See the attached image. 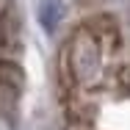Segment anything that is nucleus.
Here are the masks:
<instances>
[{
  "mask_svg": "<svg viewBox=\"0 0 130 130\" xmlns=\"http://www.w3.org/2000/svg\"><path fill=\"white\" fill-rule=\"evenodd\" d=\"M83 3H103V0H83Z\"/></svg>",
  "mask_w": 130,
  "mask_h": 130,
  "instance_id": "obj_3",
  "label": "nucleus"
},
{
  "mask_svg": "<svg viewBox=\"0 0 130 130\" xmlns=\"http://www.w3.org/2000/svg\"><path fill=\"white\" fill-rule=\"evenodd\" d=\"M25 91V75L14 61H0V119L17 113Z\"/></svg>",
  "mask_w": 130,
  "mask_h": 130,
  "instance_id": "obj_2",
  "label": "nucleus"
},
{
  "mask_svg": "<svg viewBox=\"0 0 130 130\" xmlns=\"http://www.w3.org/2000/svg\"><path fill=\"white\" fill-rule=\"evenodd\" d=\"M127 83L125 42L111 14H94L69 30L58 55V86L72 130H91L100 100L125 94Z\"/></svg>",
  "mask_w": 130,
  "mask_h": 130,
  "instance_id": "obj_1",
  "label": "nucleus"
}]
</instances>
